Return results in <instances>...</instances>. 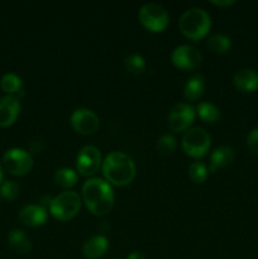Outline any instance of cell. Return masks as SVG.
Instances as JSON below:
<instances>
[{"mask_svg": "<svg viewBox=\"0 0 258 259\" xmlns=\"http://www.w3.org/2000/svg\"><path fill=\"white\" fill-rule=\"evenodd\" d=\"M8 243L10 248L19 254H25L32 249V242L23 230L14 229L8 234Z\"/></svg>", "mask_w": 258, "mask_h": 259, "instance_id": "e0dca14e", "label": "cell"}, {"mask_svg": "<svg viewBox=\"0 0 258 259\" xmlns=\"http://www.w3.org/2000/svg\"><path fill=\"white\" fill-rule=\"evenodd\" d=\"M53 179H55L57 186L62 187V189H70V187L75 186L76 182H77V174L73 169L65 167V168L56 171Z\"/></svg>", "mask_w": 258, "mask_h": 259, "instance_id": "d6986e66", "label": "cell"}, {"mask_svg": "<svg viewBox=\"0 0 258 259\" xmlns=\"http://www.w3.org/2000/svg\"><path fill=\"white\" fill-rule=\"evenodd\" d=\"M139 20L146 29L158 33L168 25V13L158 4H144L139 10Z\"/></svg>", "mask_w": 258, "mask_h": 259, "instance_id": "8992f818", "label": "cell"}, {"mask_svg": "<svg viewBox=\"0 0 258 259\" xmlns=\"http://www.w3.org/2000/svg\"><path fill=\"white\" fill-rule=\"evenodd\" d=\"M230 46H232L230 39L224 34L211 35L206 42V47L211 52L218 53V55H224V53H227L229 51Z\"/></svg>", "mask_w": 258, "mask_h": 259, "instance_id": "ffe728a7", "label": "cell"}, {"mask_svg": "<svg viewBox=\"0 0 258 259\" xmlns=\"http://www.w3.org/2000/svg\"><path fill=\"white\" fill-rule=\"evenodd\" d=\"M109 243L108 239L103 235H95L85 242L82 247V253L89 259H98L103 257L108 250Z\"/></svg>", "mask_w": 258, "mask_h": 259, "instance_id": "9a60e30c", "label": "cell"}, {"mask_svg": "<svg viewBox=\"0 0 258 259\" xmlns=\"http://www.w3.org/2000/svg\"><path fill=\"white\" fill-rule=\"evenodd\" d=\"M71 125L77 133L83 136L94 134L99 129L100 121L98 115L89 109H77L71 115Z\"/></svg>", "mask_w": 258, "mask_h": 259, "instance_id": "30bf717a", "label": "cell"}, {"mask_svg": "<svg viewBox=\"0 0 258 259\" xmlns=\"http://www.w3.org/2000/svg\"><path fill=\"white\" fill-rule=\"evenodd\" d=\"M81 209V197L75 191H65L51 200L50 211L60 222L75 218Z\"/></svg>", "mask_w": 258, "mask_h": 259, "instance_id": "277c9868", "label": "cell"}, {"mask_svg": "<svg viewBox=\"0 0 258 259\" xmlns=\"http://www.w3.org/2000/svg\"><path fill=\"white\" fill-rule=\"evenodd\" d=\"M194 120L195 109L189 104H176L168 114V125L174 132L189 131Z\"/></svg>", "mask_w": 258, "mask_h": 259, "instance_id": "9c48e42d", "label": "cell"}, {"mask_svg": "<svg viewBox=\"0 0 258 259\" xmlns=\"http://www.w3.org/2000/svg\"><path fill=\"white\" fill-rule=\"evenodd\" d=\"M3 164L9 174L14 176H23L32 169L33 158L24 149L12 148L5 152Z\"/></svg>", "mask_w": 258, "mask_h": 259, "instance_id": "52a82bcc", "label": "cell"}, {"mask_svg": "<svg viewBox=\"0 0 258 259\" xmlns=\"http://www.w3.org/2000/svg\"><path fill=\"white\" fill-rule=\"evenodd\" d=\"M101 166V153L96 147L85 146L78 152L76 159V168L82 176H93Z\"/></svg>", "mask_w": 258, "mask_h": 259, "instance_id": "ba28073f", "label": "cell"}, {"mask_svg": "<svg viewBox=\"0 0 258 259\" xmlns=\"http://www.w3.org/2000/svg\"><path fill=\"white\" fill-rule=\"evenodd\" d=\"M234 85L238 90L252 93L258 89V73L250 68H243L234 75Z\"/></svg>", "mask_w": 258, "mask_h": 259, "instance_id": "5bb4252c", "label": "cell"}, {"mask_svg": "<svg viewBox=\"0 0 258 259\" xmlns=\"http://www.w3.org/2000/svg\"><path fill=\"white\" fill-rule=\"evenodd\" d=\"M124 66L126 71L133 75H141L146 71V61L139 55H131L124 60Z\"/></svg>", "mask_w": 258, "mask_h": 259, "instance_id": "603a6c76", "label": "cell"}, {"mask_svg": "<svg viewBox=\"0 0 258 259\" xmlns=\"http://www.w3.org/2000/svg\"><path fill=\"white\" fill-rule=\"evenodd\" d=\"M126 259H146L144 257V254L142 252H138V250H136V252L131 253V254L128 255V258Z\"/></svg>", "mask_w": 258, "mask_h": 259, "instance_id": "83f0119b", "label": "cell"}, {"mask_svg": "<svg viewBox=\"0 0 258 259\" xmlns=\"http://www.w3.org/2000/svg\"><path fill=\"white\" fill-rule=\"evenodd\" d=\"M172 62L182 70H195L201 63V53L191 46H179L172 52Z\"/></svg>", "mask_w": 258, "mask_h": 259, "instance_id": "8fae6325", "label": "cell"}, {"mask_svg": "<svg viewBox=\"0 0 258 259\" xmlns=\"http://www.w3.org/2000/svg\"><path fill=\"white\" fill-rule=\"evenodd\" d=\"M19 186L13 181H5L0 185V195L5 200H9V201H13V200L17 199L18 195H19Z\"/></svg>", "mask_w": 258, "mask_h": 259, "instance_id": "484cf974", "label": "cell"}, {"mask_svg": "<svg viewBox=\"0 0 258 259\" xmlns=\"http://www.w3.org/2000/svg\"><path fill=\"white\" fill-rule=\"evenodd\" d=\"M211 4L217 5V7H230V5L234 4L233 0H227V2H211Z\"/></svg>", "mask_w": 258, "mask_h": 259, "instance_id": "f1b7e54d", "label": "cell"}, {"mask_svg": "<svg viewBox=\"0 0 258 259\" xmlns=\"http://www.w3.org/2000/svg\"><path fill=\"white\" fill-rule=\"evenodd\" d=\"M3 180V167H2V163H0V182H2Z\"/></svg>", "mask_w": 258, "mask_h": 259, "instance_id": "f546056e", "label": "cell"}, {"mask_svg": "<svg viewBox=\"0 0 258 259\" xmlns=\"http://www.w3.org/2000/svg\"><path fill=\"white\" fill-rule=\"evenodd\" d=\"M179 27L185 37L196 42L209 33L211 28V19L201 8H191L181 15Z\"/></svg>", "mask_w": 258, "mask_h": 259, "instance_id": "3957f363", "label": "cell"}, {"mask_svg": "<svg viewBox=\"0 0 258 259\" xmlns=\"http://www.w3.org/2000/svg\"><path fill=\"white\" fill-rule=\"evenodd\" d=\"M20 113L19 99L15 95H5L0 98V126H10Z\"/></svg>", "mask_w": 258, "mask_h": 259, "instance_id": "7c38bea8", "label": "cell"}, {"mask_svg": "<svg viewBox=\"0 0 258 259\" xmlns=\"http://www.w3.org/2000/svg\"><path fill=\"white\" fill-rule=\"evenodd\" d=\"M234 161V152L229 147H219L212 152L210 157V172H217V169L229 166Z\"/></svg>", "mask_w": 258, "mask_h": 259, "instance_id": "2e32d148", "label": "cell"}, {"mask_svg": "<svg viewBox=\"0 0 258 259\" xmlns=\"http://www.w3.org/2000/svg\"><path fill=\"white\" fill-rule=\"evenodd\" d=\"M103 174L110 184L115 186H126L136 177V164L128 154L113 152L104 159Z\"/></svg>", "mask_w": 258, "mask_h": 259, "instance_id": "7a4b0ae2", "label": "cell"}, {"mask_svg": "<svg viewBox=\"0 0 258 259\" xmlns=\"http://www.w3.org/2000/svg\"><path fill=\"white\" fill-rule=\"evenodd\" d=\"M176 139L172 136H169V134H166V136H162L161 138L157 141L156 151L158 152V154H161V156H169V154L174 153V151L176 149Z\"/></svg>", "mask_w": 258, "mask_h": 259, "instance_id": "cb8c5ba5", "label": "cell"}, {"mask_svg": "<svg viewBox=\"0 0 258 259\" xmlns=\"http://www.w3.org/2000/svg\"><path fill=\"white\" fill-rule=\"evenodd\" d=\"M204 78L199 75L192 76V77H190L189 80L186 81V83H185L184 95L185 98L190 101L197 100V99L202 95V93H204Z\"/></svg>", "mask_w": 258, "mask_h": 259, "instance_id": "ac0fdd59", "label": "cell"}, {"mask_svg": "<svg viewBox=\"0 0 258 259\" xmlns=\"http://www.w3.org/2000/svg\"><path fill=\"white\" fill-rule=\"evenodd\" d=\"M197 115L205 121V123H215L220 118V111L214 104L200 103L196 108Z\"/></svg>", "mask_w": 258, "mask_h": 259, "instance_id": "7402d4cb", "label": "cell"}, {"mask_svg": "<svg viewBox=\"0 0 258 259\" xmlns=\"http://www.w3.org/2000/svg\"><path fill=\"white\" fill-rule=\"evenodd\" d=\"M19 220L28 227H40L47 220V211L40 205H27L19 211Z\"/></svg>", "mask_w": 258, "mask_h": 259, "instance_id": "4fadbf2b", "label": "cell"}, {"mask_svg": "<svg viewBox=\"0 0 258 259\" xmlns=\"http://www.w3.org/2000/svg\"><path fill=\"white\" fill-rule=\"evenodd\" d=\"M209 133L202 128H191L186 131L182 138V148L187 156L192 158H201L210 148Z\"/></svg>", "mask_w": 258, "mask_h": 259, "instance_id": "5b68a950", "label": "cell"}, {"mask_svg": "<svg viewBox=\"0 0 258 259\" xmlns=\"http://www.w3.org/2000/svg\"><path fill=\"white\" fill-rule=\"evenodd\" d=\"M0 88L8 95H14V94L22 91V80L15 73H7L0 80Z\"/></svg>", "mask_w": 258, "mask_h": 259, "instance_id": "44dd1931", "label": "cell"}, {"mask_svg": "<svg viewBox=\"0 0 258 259\" xmlns=\"http://www.w3.org/2000/svg\"><path fill=\"white\" fill-rule=\"evenodd\" d=\"M247 146L253 156L258 157V128L252 129L247 137Z\"/></svg>", "mask_w": 258, "mask_h": 259, "instance_id": "4316f807", "label": "cell"}, {"mask_svg": "<svg viewBox=\"0 0 258 259\" xmlns=\"http://www.w3.org/2000/svg\"><path fill=\"white\" fill-rule=\"evenodd\" d=\"M82 199L86 207L96 217L110 212L114 205L111 186L101 179H89L82 186Z\"/></svg>", "mask_w": 258, "mask_h": 259, "instance_id": "6da1fadb", "label": "cell"}, {"mask_svg": "<svg viewBox=\"0 0 258 259\" xmlns=\"http://www.w3.org/2000/svg\"><path fill=\"white\" fill-rule=\"evenodd\" d=\"M189 176L195 184H202L207 177V168L201 162H194L189 167Z\"/></svg>", "mask_w": 258, "mask_h": 259, "instance_id": "d4e9b609", "label": "cell"}]
</instances>
